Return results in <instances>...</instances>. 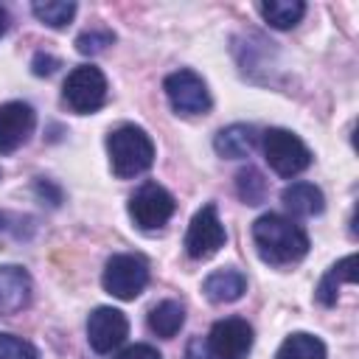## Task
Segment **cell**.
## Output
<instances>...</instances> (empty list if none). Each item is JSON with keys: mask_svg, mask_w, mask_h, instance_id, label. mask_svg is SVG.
<instances>
[{"mask_svg": "<svg viewBox=\"0 0 359 359\" xmlns=\"http://www.w3.org/2000/svg\"><path fill=\"white\" fill-rule=\"evenodd\" d=\"M62 101L79 115H90V112L101 109L107 101V76L95 65L73 67L65 79Z\"/></svg>", "mask_w": 359, "mask_h": 359, "instance_id": "obj_5", "label": "cell"}, {"mask_svg": "<svg viewBox=\"0 0 359 359\" xmlns=\"http://www.w3.org/2000/svg\"><path fill=\"white\" fill-rule=\"evenodd\" d=\"M165 98L177 115H205L210 109V93L199 73L194 70H174L163 81Z\"/></svg>", "mask_w": 359, "mask_h": 359, "instance_id": "obj_7", "label": "cell"}, {"mask_svg": "<svg viewBox=\"0 0 359 359\" xmlns=\"http://www.w3.org/2000/svg\"><path fill=\"white\" fill-rule=\"evenodd\" d=\"M34 188H36V194H39L42 199L48 196V202H50L53 208H56V205L62 202V191H59V188H56L53 182H48V180H36V185H34Z\"/></svg>", "mask_w": 359, "mask_h": 359, "instance_id": "obj_27", "label": "cell"}, {"mask_svg": "<svg viewBox=\"0 0 359 359\" xmlns=\"http://www.w3.org/2000/svg\"><path fill=\"white\" fill-rule=\"evenodd\" d=\"M264 157L278 177H297L311 165V149L289 129H266L261 135Z\"/></svg>", "mask_w": 359, "mask_h": 359, "instance_id": "obj_3", "label": "cell"}, {"mask_svg": "<svg viewBox=\"0 0 359 359\" xmlns=\"http://www.w3.org/2000/svg\"><path fill=\"white\" fill-rule=\"evenodd\" d=\"M59 67V59L56 56H50V53H36L34 56V62H31V70H34V76H50L53 70Z\"/></svg>", "mask_w": 359, "mask_h": 359, "instance_id": "obj_25", "label": "cell"}, {"mask_svg": "<svg viewBox=\"0 0 359 359\" xmlns=\"http://www.w3.org/2000/svg\"><path fill=\"white\" fill-rule=\"evenodd\" d=\"M280 199L294 216H317L325 208V196L314 182H292L283 188Z\"/></svg>", "mask_w": 359, "mask_h": 359, "instance_id": "obj_15", "label": "cell"}, {"mask_svg": "<svg viewBox=\"0 0 359 359\" xmlns=\"http://www.w3.org/2000/svg\"><path fill=\"white\" fill-rule=\"evenodd\" d=\"M31 275L17 266V264H6L0 266V317H11L17 311H22L31 303Z\"/></svg>", "mask_w": 359, "mask_h": 359, "instance_id": "obj_12", "label": "cell"}, {"mask_svg": "<svg viewBox=\"0 0 359 359\" xmlns=\"http://www.w3.org/2000/svg\"><path fill=\"white\" fill-rule=\"evenodd\" d=\"M342 283H356V255H345L342 261H337L325 275L323 280L317 283V303L320 306H334L337 297H339V286Z\"/></svg>", "mask_w": 359, "mask_h": 359, "instance_id": "obj_16", "label": "cell"}, {"mask_svg": "<svg viewBox=\"0 0 359 359\" xmlns=\"http://www.w3.org/2000/svg\"><path fill=\"white\" fill-rule=\"evenodd\" d=\"M224 241H227V233H224V224H222V219H219L216 205H213V202L202 205V208L194 213L191 224H188L185 244H182L185 252H188L194 261H208V258H213V255L224 247Z\"/></svg>", "mask_w": 359, "mask_h": 359, "instance_id": "obj_6", "label": "cell"}, {"mask_svg": "<svg viewBox=\"0 0 359 359\" xmlns=\"http://www.w3.org/2000/svg\"><path fill=\"white\" fill-rule=\"evenodd\" d=\"M129 334V320L123 311L112 306H98L87 317V342L95 353H109L115 351Z\"/></svg>", "mask_w": 359, "mask_h": 359, "instance_id": "obj_10", "label": "cell"}, {"mask_svg": "<svg viewBox=\"0 0 359 359\" xmlns=\"http://www.w3.org/2000/svg\"><path fill=\"white\" fill-rule=\"evenodd\" d=\"M258 143V132L255 126L250 123H230L224 129L216 132L213 137V149L219 157H227V160H238V157H247Z\"/></svg>", "mask_w": 359, "mask_h": 359, "instance_id": "obj_13", "label": "cell"}, {"mask_svg": "<svg viewBox=\"0 0 359 359\" xmlns=\"http://www.w3.org/2000/svg\"><path fill=\"white\" fill-rule=\"evenodd\" d=\"M182 325H185V309L177 300H163L149 311V328L163 339H171Z\"/></svg>", "mask_w": 359, "mask_h": 359, "instance_id": "obj_17", "label": "cell"}, {"mask_svg": "<svg viewBox=\"0 0 359 359\" xmlns=\"http://www.w3.org/2000/svg\"><path fill=\"white\" fill-rule=\"evenodd\" d=\"M6 28H8V11L0 6V36L6 34Z\"/></svg>", "mask_w": 359, "mask_h": 359, "instance_id": "obj_28", "label": "cell"}, {"mask_svg": "<svg viewBox=\"0 0 359 359\" xmlns=\"http://www.w3.org/2000/svg\"><path fill=\"white\" fill-rule=\"evenodd\" d=\"M252 244H255L261 261H266L272 266L297 264L309 252L306 230L280 213H264L252 222Z\"/></svg>", "mask_w": 359, "mask_h": 359, "instance_id": "obj_1", "label": "cell"}, {"mask_svg": "<svg viewBox=\"0 0 359 359\" xmlns=\"http://www.w3.org/2000/svg\"><path fill=\"white\" fill-rule=\"evenodd\" d=\"M107 154H109L112 174L118 180H132L151 168L154 143L146 135V129H140L135 123H123L107 135Z\"/></svg>", "mask_w": 359, "mask_h": 359, "instance_id": "obj_2", "label": "cell"}, {"mask_svg": "<svg viewBox=\"0 0 359 359\" xmlns=\"http://www.w3.org/2000/svg\"><path fill=\"white\" fill-rule=\"evenodd\" d=\"M258 11H261V17H264L272 28L286 31V28H294V25L303 20L306 3H300V0H269V3H261Z\"/></svg>", "mask_w": 359, "mask_h": 359, "instance_id": "obj_19", "label": "cell"}, {"mask_svg": "<svg viewBox=\"0 0 359 359\" xmlns=\"http://www.w3.org/2000/svg\"><path fill=\"white\" fill-rule=\"evenodd\" d=\"M202 292L210 303H236L247 292V278L238 269H216L205 278Z\"/></svg>", "mask_w": 359, "mask_h": 359, "instance_id": "obj_14", "label": "cell"}, {"mask_svg": "<svg viewBox=\"0 0 359 359\" xmlns=\"http://www.w3.org/2000/svg\"><path fill=\"white\" fill-rule=\"evenodd\" d=\"M177 210L174 196L157 185V182H143L132 196H129V216L140 230H160Z\"/></svg>", "mask_w": 359, "mask_h": 359, "instance_id": "obj_8", "label": "cell"}, {"mask_svg": "<svg viewBox=\"0 0 359 359\" xmlns=\"http://www.w3.org/2000/svg\"><path fill=\"white\" fill-rule=\"evenodd\" d=\"M275 359H325V345L314 334L294 331L280 342Z\"/></svg>", "mask_w": 359, "mask_h": 359, "instance_id": "obj_18", "label": "cell"}, {"mask_svg": "<svg viewBox=\"0 0 359 359\" xmlns=\"http://www.w3.org/2000/svg\"><path fill=\"white\" fill-rule=\"evenodd\" d=\"M31 11H34V17L42 25H48V28H65L76 17V3H70V0H45V3H34Z\"/></svg>", "mask_w": 359, "mask_h": 359, "instance_id": "obj_20", "label": "cell"}, {"mask_svg": "<svg viewBox=\"0 0 359 359\" xmlns=\"http://www.w3.org/2000/svg\"><path fill=\"white\" fill-rule=\"evenodd\" d=\"M185 359H213V356H210L205 339H202V337H194V339H188V345H185Z\"/></svg>", "mask_w": 359, "mask_h": 359, "instance_id": "obj_26", "label": "cell"}, {"mask_svg": "<svg viewBox=\"0 0 359 359\" xmlns=\"http://www.w3.org/2000/svg\"><path fill=\"white\" fill-rule=\"evenodd\" d=\"M205 345L213 359H244L252 348V325L241 317L216 320Z\"/></svg>", "mask_w": 359, "mask_h": 359, "instance_id": "obj_9", "label": "cell"}, {"mask_svg": "<svg viewBox=\"0 0 359 359\" xmlns=\"http://www.w3.org/2000/svg\"><path fill=\"white\" fill-rule=\"evenodd\" d=\"M101 283L112 297L135 300L149 283V261L137 252H118L107 261Z\"/></svg>", "mask_w": 359, "mask_h": 359, "instance_id": "obj_4", "label": "cell"}, {"mask_svg": "<svg viewBox=\"0 0 359 359\" xmlns=\"http://www.w3.org/2000/svg\"><path fill=\"white\" fill-rule=\"evenodd\" d=\"M115 359H163V353L154 348V345H146V342H137V345H129L123 348Z\"/></svg>", "mask_w": 359, "mask_h": 359, "instance_id": "obj_24", "label": "cell"}, {"mask_svg": "<svg viewBox=\"0 0 359 359\" xmlns=\"http://www.w3.org/2000/svg\"><path fill=\"white\" fill-rule=\"evenodd\" d=\"M112 42H115V34L112 31H107V28H90V31H84L76 39V50L84 53V56H95V53L107 50Z\"/></svg>", "mask_w": 359, "mask_h": 359, "instance_id": "obj_22", "label": "cell"}, {"mask_svg": "<svg viewBox=\"0 0 359 359\" xmlns=\"http://www.w3.org/2000/svg\"><path fill=\"white\" fill-rule=\"evenodd\" d=\"M0 359H39V353L22 337L0 334Z\"/></svg>", "mask_w": 359, "mask_h": 359, "instance_id": "obj_23", "label": "cell"}, {"mask_svg": "<svg viewBox=\"0 0 359 359\" xmlns=\"http://www.w3.org/2000/svg\"><path fill=\"white\" fill-rule=\"evenodd\" d=\"M36 112L25 101H8L0 104V154L17 151L34 132Z\"/></svg>", "mask_w": 359, "mask_h": 359, "instance_id": "obj_11", "label": "cell"}, {"mask_svg": "<svg viewBox=\"0 0 359 359\" xmlns=\"http://www.w3.org/2000/svg\"><path fill=\"white\" fill-rule=\"evenodd\" d=\"M236 191H238L244 205H261L266 199V180L258 168L247 165L236 174Z\"/></svg>", "mask_w": 359, "mask_h": 359, "instance_id": "obj_21", "label": "cell"}]
</instances>
